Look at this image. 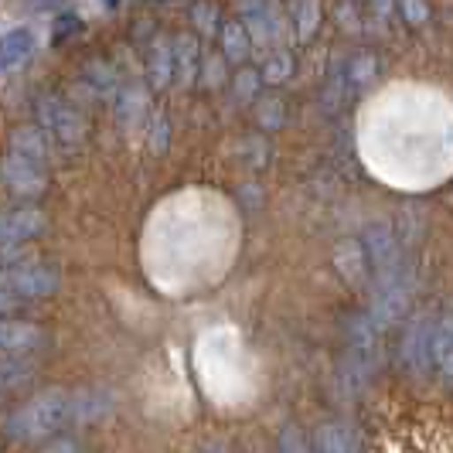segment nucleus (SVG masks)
Segmentation results:
<instances>
[{"mask_svg": "<svg viewBox=\"0 0 453 453\" xmlns=\"http://www.w3.org/2000/svg\"><path fill=\"white\" fill-rule=\"evenodd\" d=\"M35 55V35L27 27H14L7 35H0V72L24 65Z\"/></svg>", "mask_w": 453, "mask_h": 453, "instance_id": "obj_15", "label": "nucleus"}, {"mask_svg": "<svg viewBox=\"0 0 453 453\" xmlns=\"http://www.w3.org/2000/svg\"><path fill=\"white\" fill-rule=\"evenodd\" d=\"M375 72H379V62H375L372 51H358V55H351V58L344 62V79H348L355 89L368 86V82L375 79Z\"/></svg>", "mask_w": 453, "mask_h": 453, "instance_id": "obj_24", "label": "nucleus"}, {"mask_svg": "<svg viewBox=\"0 0 453 453\" xmlns=\"http://www.w3.org/2000/svg\"><path fill=\"white\" fill-rule=\"evenodd\" d=\"M150 150H157V154L167 150V119L160 113L150 119Z\"/></svg>", "mask_w": 453, "mask_h": 453, "instance_id": "obj_30", "label": "nucleus"}, {"mask_svg": "<svg viewBox=\"0 0 453 453\" xmlns=\"http://www.w3.org/2000/svg\"><path fill=\"white\" fill-rule=\"evenodd\" d=\"M430 365L440 372V379H443V382L453 375V324H450V318H440L436 324H433Z\"/></svg>", "mask_w": 453, "mask_h": 453, "instance_id": "obj_14", "label": "nucleus"}, {"mask_svg": "<svg viewBox=\"0 0 453 453\" xmlns=\"http://www.w3.org/2000/svg\"><path fill=\"white\" fill-rule=\"evenodd\" d=\"M283 123V103L280 99H259V127L276 130Z\"/></svg>", "mask_w": 453, "mask_h": 453, "instance_id": "obj_29", "label": "nucleus"}, {"mask_svg": "<svg viewBox=\"0 0 453 453\" xmlns=\"http://www.w3.org/2000/svg\"><path fill=\"white\" fill-rule=\"evenodd\" d=\"M0 181L18 198H42L48 191V171L45 164L7 150V157L0 160Z\"/></svg>", "mask_w": 453, "mask_h": 453, "instance_id": "obj_6", "label": "nucleus"}, {"mask_svg": "<svg viewBox=\"0 0 453 453\" xmlns=\"http://www.w3.org/2000/svg\"><path fill=\"white\" fill-rule=\"evenodd\" d=\"M82 82H86L99 99H110V96H116V89H119V75H116V68L110 65L106 58H92V62H86V68H82Z\"/></svg>", "mask_w": 453, "mask_h": 453, "instance_id": "obj_19", "label": "nucleus"}, {"mask_svg": "<svg viewBox=\"0 0 453 453\" xmlns=\"http://www.w3.org/2000/svg\"><path fill=\"white\" fill-rule=\"evenodd\" d=\"M68 423H75V395L65 388H45L35 399H27L21 409H14L4 433L18 443H38L62 433Z\"/></svg>", "mask_w": 453, "mask_h": 453, "instance_id": "obj_1", "label": "nucleus"}, {"mask_svg": "<svg viewBox=\"0 0 453 453\" xmlns=\"http://www.w3.org/2000/svg\"><path fill=\"white\" fill-rule=\"evenodd\" d=\"M280 453H311V440L300 433V426H287L280 433Z\"/></svg>", "mask_w": 453, "mask_h": 453, "instance_id": "obj_28", "label": "nucleus"}, {"mask_svg": "<svg viewBox=\"0 0 453 453\" xmlns=\"http://www.w3.org/2000/svg\"><path fill=\"white\" fill-rule=\"evenodd\" d=\"M259 89H263V79H259L256 68H242V72L235 75V82H232L235 99H242V103H252V99L259 96Z\"/></svg>", "mask_w": 453, "mask_h": 453, "instance_id": "obj_26", "label": "nucleus"}, {"mask_svg": "<svg viewBox=\"0 0 453 453\" xmlns=\"http://www.w3.org/2000/svg\"><path fill=\"white\" fill-rule=\"evenodd\" d=\"M365 436L358 426L344 423V419H331L320 423L314 436H311V453H362Z\"/></svg>", "mask_w": 453, "mask_h": 453, "instance_id": "obj_10", "label": "nucleus"}, {"mask_svg": "<svg viewBox=\"0 0 453 453\" xmlns=\"http://www.w3.org/2000/svg\"><path fill=\"white\" fill-rule=\"evenodd\" d=\"M18 303H21L18 296H11L7 290H0V318H4V314H11V311H14Z\"/></svg>", "mask_w": 453, "mask_h": 453, "instance_id": "obj_33", "label": "nucleus"}, {"mask_svg": "<svg viewBox=\"0 0 453 453\" xmlns=\"http://www.w3.org/2000/svg\"><path fill=\"white\" fill-rule=\"evenodd\" d=\"M239 24L246 27L252 48L256 45H283L290 35V18L276 0H242L239 4Z\"/></svg>", "mask_w": 453, "mask_h": 453, "instance_id": "obj_5", "label": "nucleus"}, {"mask_svg": "<svg viewBox=\"0 0 453 453\" xmlns=\"http://www.w3.org/2000/svg\"><path fill=\"white\" fill-rule=\"evenodd\" d=\"M48 344V334L35 320L0 318V358H31Z\"/></svg>", "mask_w": 453, "mask_h": 453, "instance_id": "obj_8", "label": "nucleus"}, {"mask_svg": "<svg viewBox=\"0 0 453 453\" xmlns=\"http://www.w3.org/2000/svg\"><path fill=\"white\" fill-rule=\"evenodd\" d=\"M191 24H195V31L198 35H219V27H222V7L215 4V0H195L191 4Z\"/></svg>", "mask_w": 453, "mask_h": 453, "instance_id": "obj_23", "label": "nucleus"}, {"mask_svg": "<svg viewBox=\"0 0 453 453\" xmlns=\"http://www.w3.org/2000/svg\"><path fill=\"white\" fill-rule=\"evenodd\" d=\"M48 228V219L42 208L35 204H24V208H11V211H0V250L14 252L18 246L38 239Z\"/></svg>", "mask_w": 453, "mask_h": 453, "instance_id": "obj_7", "label": "nucleus"}, {"mask_svg": "<svg viewBox=\"0 0 453 453\" xmlns=\"http://www.w3.org/2000/svg\"><path fill=\"white\" fill-rule=\"evenodd\" d=\"M174 82V65H171V38H154L147 48V89H167Z\"/></svg>", "mask_w": 453, "mask_h": 453, "instance_id": "obj_13", "label": "nucleus"}, {"mask_svg": "<svg viewBox=\"0 0 453 453\" xmlns=\"http://www.w3.org/2000/svg\"><path fill=\"white\" fill-rule=\"evenodd\" d=\"M388 7H392V0H375V11H379V18H386Z\"/></svg>", "mask_w": 453, "mask_h": 453, "instance_id": "obj_34", "label": "nucleus"}, {"mask_svg": "<svg viewBox=\"0 0 453 453\" xmlns=\"http://www.w3.org/2000/svg\"><path fill=\"white\" fill-rule=\"evenodd\" d=\"M58 0H35V7H55Z\"/></svg>", "mask_w": 453, "mask_h": 453, "instance_id": "obj_35", "label": "nucleus"}, {"mask_svg": "<svg viewBox=\"0 0 453 453\" xmlns=\"http://www.w3.org/2000/svg\"><path fill=\"white\" fill-rule=\"evenodd\" d=\"M430 334H433V320L430 318H412L403 331L399 341V358L406 365V372L412 375H426L430 365Z\"/></svg>", "mask_w": 453, "mask_h": 453, "instance_id": "obj_9", "label": "nucleus"}, {"mask_svg": "<svg viewBox=\"0 0 453 453\" xmlns=\"http://www.w3.org/2000/svg\"><path fill=\"white\" fill-rule=\"evenodd\" d=\"M82 31V21L75 18V14H62L58 18V27H55V45H62L68 35H79Z\"/></svg>", "mask_w": 453, "mask_h": 453, "instance_id": "obj_31", "label": "nucleus"}, {"mask_svg": "<svg viewBox=\"0 0 453 453\" xmlns=\"http://www.w3.org/2000/svg\"><path fill=\"white\" fill-rule=\"evenodd\" d=\"M116 92H119V99H116V119H119V127H136L147 116V103H150L147 86H127V89H116Z\"/></svg>", "mask_w": 453, "mask_h": 453, "instance_id": "obj_18", "label": "nucleus"}, {"mask_svg": "<svg viewBox=\"0 0 453 453\" xmlns=\"http://www.w3.org/2000/svg\"><path fill=\"white\" fill-rule=\"evenodd\" d=\"M348 4H358V0H348Z\"/></svg>", "mask_w": 453, "mask_h": 453, "instance_id": "obj_37", "label": "nucleus"}, {"mask_svg": "<svg viewBox=\"0 0 453 453\" xmlns=\"http://www.w3.org/2000/svg\"><path fill=\"white\" fill-rule=\"evenodd\" d=\"M334 270L351 287H365L368 283V259H365V250L358 239H341L338 246H334Z\"/></svg>", "mask_w": 453, "mask_h": 453, "instance_id": "obj_12", "label": "nucleus"}, {"mask_svg": "<svg viewBox=\"0 0 453 453\" xmlns=\"http://www.w3.org/2000/svg\"><path fill=\"white\" fill-rule=\"evenodd\" d=\"M62 276L51 263L38 259H14L7 266H0V290H7L18 300H48L58 294Z\"/></svg>", "mask_w": 453, "mask_h": 453, "instance_id": "obj_3", "label": "nucleus"}, {"mask_svg": "<svg viewBox=\"0 0 453 453\" xmlns=\"http://www.w3.org/2000/svg\"><path fill=\"white\" fill-rule=\"evenodd\" d=\"M395 7H399V14H403V21L409 27H423V24L430 21V0H395Z\"/></svg>", "mask_w": 453, "mask_h": 453, "instance_id": "obj_27", "label": "nucleus"}, {"mask_svg": "<svg viewBox=\"0 0 453 453\" xmlns=\"http://www.w3.org/2000/svg\"><path fill=\"white\" fill-rule=\"evenodd\" d=\"M219 45H222V58H226V65H246L252 55V42L250 35H246V27L235 21H222L219 27Z\"/></svg>", "mask_w": 453, "mask_h": 453, "instance_id": "obj_16", "label": "nucleus"}, {"mask_svg": "<svg viewBox=\"0 0 453 453\" xmlns=\"http://www.w3.org/2000/svg\"><path fill=\"white\" fill-rule=\"evenodd\" d=\"M259 72V79H263V86H283V82H290L296 72V62L290 51H273L270 58L263 62V68H256Z\"/></svg>", "mask_w": 453, "mask_h": 453, "instance_id": "obj_22", "label": "nucleus"}, {"mask_svg": "<svg viewBox=\"0 0 453 453\" xmlns=\"http://www.w3.org/2000/svg\"><path fill=\"white\" fill-rule=\"evenodd\" d=\"M358 242H362L365 259H368V280L375 283V290L409 280L403 250H399V235L388 222H372Z\"/></svg>", "mask_w": 453, "mask_h": 453, "instance_id": "obj_2", "label": "nucleus"}, {"mask_svg": "<svg viewBox=\"0 0 453 453\" xmlns=\"http://www.w3.org/2000/svg\"><path fill=\"white\" fill-rule=\"evenodd\" d=\"M198 62H202V42L184 31L171 38V65H174V82L181 89H191L198 82Z\"/></svg>", "mask_w": 453, "mask_h": 453, "instance_id": "obj_11", "label": "nucleus"}, {"mask_svg": "<svg viewBox=\"0 0 453 453\" xmlns=\"http://www.w3.org/2000/svg\"><path fill=\"white\" fill-rule=\"evenodd\" d=\"M38 453H82V447L75 443V440H55V443H48L45 450Z\"/></svg>", "mask_w": 453, "mask_h": 453, "instance_id": "obj_32", "label": "nucleus"}, {"mask_svg": "<svg viewBox=\"0 0 453 453\" xmlns=\"http://www.w3.org/2000/svg\"><path fill=\"white\" fill-rule=\"evenodd\" d=\"M38 127L45 130L48 140H55L62 147H79L89 136L86 113L75 103L62 99V96H42L38 99Z\"/></svg>", "mask_w": 453, "mask_h": 453, "instance_id": "obj_4", "label": "nucleus"}, {"mask_svg": "<svg viewBox=\"0 0 453 453\" xmlns=\"http://www.w3.org/2000/svg\"><path fill=\"white\" fill-rule=\"evenodd\" d=\"M318 27H320V0H296L294 24H290V31H296V42H300V45L314 42Z\"/></svg>", "mask_w": 453, "mask_h": 453, "instance_id": "obj_21", "label": "nucleus"}, {"mask_svg": "<svg viewBox=\"0 0 453 453\" xmlns=\"http://www.w3.org/2000/svg\"><path fill=\"white\" fill-rule=\"evenodd\" d=\"M198 79H202L204 89H219L222 82H226V58L222 55H202V62H198Z\"/></svg>", "mask_w": 453, "mask_h": 453, "instance_id": "obj_25", "label": "nucleus"}, {"mask_svg": "<svg viewBox=\"0 0 453 453\" xmlns=\"http://www.w3.org/2000/svg\"><path fill=\"white\" fill-rule=\"evenodd\" d=\"M38 372L27 358H0V392H21V388L35 386Z\"/></svg>", "mask_w": 453, "mask_h": 453, "instance_id": "obj_20", "label": "nucleus"}, {"mask_svg": "<svg viewBox=\"0 0 453 453\" xmlns=\"http://www.w3.org/2000/svg\"><path fill=\"white\" fill-rule=\"evenodd\" d=\"M48 140L45 130L38 123H27V127H18L11 134V154H21L27 160H38V164H48Z\"/></svg>", "mask_w": 453, "mask_h": 453, "instance_id": "obj_17", "label": "nucleus"}, {"mask_svg": "<svg viewBox=\"0 0 453 453\" xmlns=\"http://www.w3.org/2000/svg\"><path fill=\"white\" fill-rule=\"evenodd\" d=\"M106 4H110V7H113V4H116V0H106Z\"/></svg>", "mask_w": 453, "mask_h": 453, "instance_id": "obj_36", "label": "nucleus"}]
</instances>
